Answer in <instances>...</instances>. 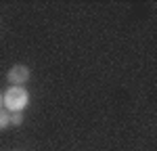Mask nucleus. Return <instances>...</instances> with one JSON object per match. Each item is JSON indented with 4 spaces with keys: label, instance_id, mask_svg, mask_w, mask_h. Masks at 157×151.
Segmentation results:
<instances>
[{
    "label": "nucleus",
    "instance_id": "nucleus-1",
    "mask_svg": "<svg viewBox=\"0 0 157 151\" xmlns=\"http://www.w3.org/2000/svg\"><path fill=\"white\" fill-rule=\"evenodd\" d=\"M29 103V92L25 90L23 86H11L9 90H4V107L6 111L17 113L23 111Z\"/></svg>",
    "mask_w": 157,
    "mask_h": 151
},
{
    "label": "nucleus",
    "instance_id": "nucleus-2",
    "mask_svg": "<svg viewBox=\"0 0 157 151\" xmlns=\"http://www.w3.org/2000/svg\"><path fill=\"white\" fill-rule=\"evenodd\" d=\"M29 76H32V72H29L27 65H13L6 74V80L11 82V86H23L29 80Z\"/></svg>",
    "mask_w": 157,
    "mask_h": 151
},
{
    "label": "nucleus",
    "instance_id": "nucleus-3",
    "mask_svg": "<svg viewBox=\"0 0 157 151\" xmlns=\"http://www.w3.org/2000/svg\"><path fill=\"white\" fill-rule=\"evenodd\" d=\"M6 126H11V111L0 109V130H4Z\"/></svg>",
    "mask_w": 157,
    "mask_h": 151
},
{
    "label": "nucleus",
    "instance_id": "nucleus-4",
    "mask_svg": "<svg viewBox=\"0 0 157 151\" xmlns=\"http://www.w3.org/2000/svg\"><path fill=\"white\" fill-rule=\"evenodd\" d=\"M11 124H13V126H19V124H23V113H21V111L11 113Z\"/></svg>",
    "mask_w": 157,
    "mask_h": 151
},
{
    "label": "nucleus",
    "instance_id": "nucleus-5",
    "mask_svg": "<svg viewBox=\"0 0 157 151\" xmlns=\"http://www.w3.org/2000/svg\"><path fill=\"white\" fill-rule=\"evenodd\" d=\"M2 105H4V92L0 90V109H2Z\"/></svg>",
    "mask_w": 157,
    "mask_h": 151
}]
</instances>
